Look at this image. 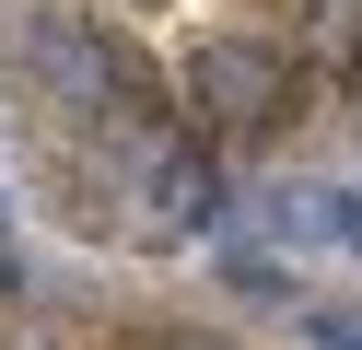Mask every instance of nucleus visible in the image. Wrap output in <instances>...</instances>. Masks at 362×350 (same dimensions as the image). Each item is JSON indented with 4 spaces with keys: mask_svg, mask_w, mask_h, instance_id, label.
Returning a JSON list of instances; mask_svg holds the SVG:
<instances>
[{
    "mask_svg": "<svg viewBox=\"0 0 362 350\" xmlns=\"http://www.w3.org/2000/svg\"><path fill=\"white\" fill-rule=\"evenodd\" d=\"M24 70L47 105L94 117V129H164L175 82L117 35V23H82V12H24Z\"/></svg>",
    "mask_w": 362,
    "mask_h": 350,
    "instance_id": "1",
    "label": "nucleus"
},
{
    "mask_svg": "<svg viewBox=\"0 0 362 350\" xmlns=\"http://www.w3.org/2000/svg\"><path fill=\"white\" fill-rule=\"evenodd\" d=\"M187 105L211 129H281L292 117V59L269 35H199L187 47Z\"/></svg>",
    "mask_w": 362,
    "mask_h": 350,
    "instance_id": "2",
    "label": "nucleus"
},
{
    "mask_svg": "<svg viewBox=\"0 0 362 350\" xmlns=\"http://www.w3.org/2000/svg\"><path fill=\"white\" fill-rule=\"evenodd\" d=\"M152 210H164V233H211L222 222V163L211 152H164L152 163Z\"/></svg>",
    "mask_w": 362,
    "mask_h": 350,
    "instance_id": "3",
    "label": "nucleus"
},
{
    "mask_svg": "<svg viewBox=\"0 0 362 350\" xmlns=\"http://www.w3.org/2000/svg\"><path fill=\"white\" fill-rule=\"evenodd\" d=\"M222 280H234V292H269V303H304V292H292V269H281L269 245H222Z\"/></svg>",
    "mask_w": 362,
    "mask_h": 350,
    "instance_id": "4",
    "label": "nucleus"
},
{
    "mask_svg": "<svg viewBox=\"0 0 362 350\" xmlns=\"http://www.w3.org/2000/svg\"><path fill=\"white\" fill-rule=\"evenodd\" d=\"M304 23H315L327 47H362V0H304Z\"/></svg>",
    "mask_w": 362,
    "mask_h": 350,
    "instance_id": "5",
    "label": "nucleus"
},
{
    "mask_svg": "<svg viewBox=\"0 0 362 350\" xmlns=\"http://www.w3.org/2000/svg\"><path fill=\"white\" fill-rule=\"evenodd\" d=\"M315 210H327V233H339V245L362 257V187H339V199H315Z\"/></svg>",
    "mask_w": 362,
    "mask_h": 350,
    "instance_id": "6",
    "label": "nucleus"
},
{
    "mask_svg": "<svg viewBox=\"0 0 362 350\" xmlns=\"http://www.w3.org/2000/svg\"><path fill=\"white\" fill-rule=\"evenodd\" d=\"M304 327H315V350H362V327H351V315H339V303H315V315H304Z\"/></svg>",
    "mask_w": 362,
    "mask_h": 350,
    "instance_id": "7",
    "label": "nucleus"
},
{
    "mask_svg": "<svg viewBox=\"0 0 362 350\" xmlns=\"http://www.w3.org/2000/svg\"><path fill=\"white\" fill-rule=\"evenodd\" d=\"M0 303H24V245H12V210H0Z\"/></svg>",
    "mask_w": 362,
    "mask_h": 350,
    "instance_id": "8",
    "label": "nucleus"
},
{
    "mask_svg": "<svg viewBox=\"0 0 362 350\" xmlns=\"http://www.w3.org/2000/svg\"><path fill=\"white\" fill-rule=\"evenodd\" d=\"M351 93H362V47H351Z\"/></svg>",
    "mask_w": 362,
    "mask_h": 350,
    "instance_id": "9",
    "label": "nucleus"
}]
</instances>
